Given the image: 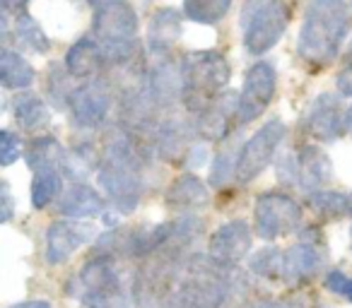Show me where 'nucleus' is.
Listing matches in <instances>:
<instances>
[{"label":"nucleus","instance_id":"44","mask_svg":"<svg viewBox=\"0 0 352 308\" xmlns=\"http://www.w3.org/2000/svg\"><path fill=\"white\" fill-rule=\"evenodd\" d=\"M87 3H92L94 8H102V5H109V3H113V0H87Z\"/></svg>","mask_w":352,"mask_h":308},{"label":"nucleus","instance_id":"43","mask_svg":"<svg viewBox=\"0 0 352 308\" xmlns=\"http://www.w3.org/2000/svg\"><path fill=\"white\" fill-rule=\"evenodd\" d=\"M345 135H352V104L345 108Z\"/></svg>","mask_w":352,"mask_h":308},{"label":"nucleus","instance_id":"24","mask_svg":"<svg viewBox=\"0 0 352 308\" xmlns=\"http://www.w3.org/2000/svg\"><path fill=\"white\" fill-rule=\"evenodd\" d=\"M65 157H68V152L63 150V145L54 135H36L25 150L27 167L34 174L46 171V169H60L63 171Z\"/></svg>","mask_w":352,"mask_h":308},{"label":"nucleus","instance_id":"8","mask_svg":"<svg viewBox=\"0 0 352 308\" xmlns=\"http://www.w3.org/2000/svg\"><path fill=\"white\" fill-rule=\"evenodd\" d=\"M287 135V126L280 118H270L268 123L258 128L249 140L241 145L239 162H236V181L251 183L268 169V164L278 154V147L283 145Z\"/></svg>","mask_w":352,"mask_h":308},{"label":"nucleus","instance_id":"4","mask_svg":"<svg viewBox=\"0 0 352 308\" xmlns=\"http://www.w3.org/2000/svg\"><path fill=\"white\" fill-rule=\"evenodd\" d=\"M138 29V12L128 0H113L109 5L97 8L92 15V36L102 44L111 68L142 58Z\"/></svg>","mask_w":352,"mask_h":308},{"label":"nucleus","instance_id":"14","mask_svg":"<svg viewBox=\"0 0 352 308\" xmlns=\"http://www.w3.org/2000/svg\"><path fill=\"white\" fill-rule=\"evenodd\" d=\"M196 135L206 142H222L232 135L234 123H239V92H222L203 111L191 116Z\"/></svg>","mask_w":352,"mask_h":308},{"label":"nucleus","instance_id":"35","mask_svg":"<svg viewBox=\"0 0 352 308\" xmlns=\"http://www.w3.org/2000/svg\"><path fill=\"white\" fill-rule=\"evenodd\" d=\"M275 176L283 186H299V152H283L275 159Z\"/></svg>","mask_w":352,"mask_h":308},{"label":"nucleus","instance_id":"10","mask_svg":"<svg viewBox=\"0 0 352 308\" xmlns=\"http://www.w3.org/2000/svg\"><path fill=\"white\" fill-rule=\"evenodd\" d=\"M113 106V87L107 78L85 80L70 94V116L73 123L82 130H97L107 123Z\"/></svg>","mask_w":352,"mask_h":308},{"label":"nucleus","instance_id":"20","mask_svg":"<svg viewBox=\"0 0 352 308\" xmlns=\"http://www.w3.org/2000/svg\"><path fill=\"white\" fill-rule=\"evenodd\" d=\"M56 210L60 217L68 220H87V217H104L107 200L97 188L87 183H73L63 191V196L56 202Z\"/></svg>","mask_w":352,"mask_h":308},{"label":"nucleus","instance_id":"22","mask_svg":"<svg viewBox=\"0 0 352 308\" xmlns=\"http://www.w3.org/2000/svg\"><path fill=\"white\" fill-rule=\"evenodd\" d=\"M333 181V162L318 145L299 147V188L304 193L323 191Z\"/></svg>","mask_w":352,"mask_h":308},{"label":"nucleus","instance_id":"7","mask_svg":"<svg viewBox=\"0 0 352 308\" xmlns=\"http://www.w3.org/2000/svg\"><path fill=\"white\" fill-rule=\"evenodd\" d=\"M304 210L289 193L265 191L256 198L254 231L263 241H275L302 229Z\"/></svg>","mask_w":352,"mask_h":308},{"label":"nucleus","instance_id":"18","mask_svg":"<svg viewBox=\"0 0 352 308\" xmlns=\"http://www.w3.org/2000/svg\"><path fill=\"white\" fill-rule=\"evenodd\" d=\"M80 296L85 294H104V296L116 298L121 294V279L116 272V258L107 253H97L92 260L82 265L78 274Z\"/></svg>","mask_w":352,"mask_h":308},{"label":"nucleus","instance_id":"15","mask_svg":"<svg viewBox=\"0 0 352 308\" xmlns=\"http://www.w3.org/2000/svg\"><path fill=\"white\" fill-rule=\"evenodd\" d=\"M97 236V226L85 220H63L54 222L46 231V260L49 265H63L78 248Z\"/></svg>","mask_w":352,"mask_h":308},{"label":"nucleus","instance_id":"37","mask_svg":"<svg viewBox=\"0 0 352 308\" xmlns=\"http://www.w3.org/2000/svg\"><path fill=\"white\" fill-rule=\"evenodd\" d=\"M323 284L331 294L336 296H342L352 303V277H347L342 270H328L326 277H323Z\"/></svg>","mask_w":352,"mask_h":308},{"label":"nucleus","instance_id":"6","mask_svg":"<svg viewBox=\"0 0 352 308\" xmlns=\"http://www.w3.org/2000/svg\"><path fill=\"white\" fill-rule=\"evenodd\" d=\"M292 8L285 0H249L241 10L244 46L251 56L261 58L280 44L289 27Z\"/></svg>","mask_w":352,"mask_h":308},{"label":"nucleus","instance_id":"25","mask_svg":"<svg viewBox=\"0 0 352 308\" xmlns=\"http://www.w3.org/2000/svg\"><path fill=\"white\" fill-rule=\"evenodd\" d=\"M36 80L34 68L30 65V60L15 49H3L0 51V84L6 89H27L32 87Z\"/></svg>","mask_w":352,"mask_h":308},{"label":"nucleus","instance_id":"45","mask_svg":"<svg viewBox=\"0 0 352 308\" xmlns=\"http://www.w3.org/2000/svg\"><path fill=\"white\" fill-rule=\"evenodd\" d=\"M347 63L352 65V41H350V49H347Z\"/></svg>","mask_w":352,"mask_h":308},{"label":"nucleus","instance_id":"41","mask_svg":"<svg viewBox=\"0 0 352 308\" xmlns=\"http://www.w3.org/2000/svg\"><path fill=\"white\" fill-rule=\"evenodd\" d=\"M27 3H30V0H0V5H3V12H17V15H20L22 10H25L27 8Z\"/></svg>","mask_w":352,"mask_h":308},{"label":"nucleus","instance_id":"11","mask_svg":"<svg viewBox=\"0 0 352 308\" xmlns=\"http://www.w3.org/2000/svg\"><path fill=\"white\" fill-rule=\"evenodd\" d=\"M278 92V73L268 60H258L246 70L244 84L239 92V126L256 121L265 113Z\"/></svg>","mask_w":352,"mask_h":308},{"label":"nucleus","instance_id":"40","mask_svg":"<svg viewBox=\"0 0 352 308\" xmlns=\"http://www.w3.org/2000/svg\"><path fill=\"white\" fill-rule=\"evenodd\" d=\"M336 87H338V94H340V97L352 99V65L350 63H347L345 68H342L340 73H338Z\"/></svg>","mask_w":352,"mask_h":308},{"label":"nucleus","instance_id":"1","mask_svg":"<svg viewBox=\"0 0 352 308\" xmlns=\"http://www.w3.org/2000/svg\"><path fill=\"white\" fill-rule=\"evenodd\" d=\"M249 282L236 265H225L212 255H193L182 265V277L169 294V308H249L244 296Z\"/></svg>","mask_w":352,"mask_h":308},{"label":"nucleus","instance_id":"9","mask_svg":"<svg viewBox=\"0 0 352 308\" xmlns=\"http://www.w3.org/2000/svg\"><path fill=\"white\" fill-rule=\"evenodd\" d=\"M328 250L323 244V234L316 226L302 229L299 239L289 248H285V268L283 282L289 287H302L311 282L323 268H326Z\"/></svg>","mask_w":352,"mask_h":308},{"label":"nucleus","instance_id":"33","mask_svg":"<svg viewBox=\"0 0 352 308\" xmlns=\"http://www.w3.org/2000/svg\"><path fill=\"white\" fill-rule=\"evenodd\" d=\"M70 78L73 75L65 70V65L60 68V65H51L49 68V80H46V94L51 97V102H54V106L58 108H65L70 104V94L75 92V87L70 84Z\"/></svg>","mask_w":352,"mask_h":308},{"label":"nucleus","instance_id":"13","mask_svg":"<svg viewBox=\"0 0 352 308\" xmlns=\"http://www.w3.org/2000/svg\"><path fill=\"white\" fill-rule=\"evenodd\" d=\"M147 89L157 113L169 111L179 102H184L182 63L176 65L169 54L152 56V63L147 65Z\"/></svg>","mask_w":352,"mask_h":308},{"label":"nucleus","instance_id":"16","mask_svg":"<svg viewBox=\"0 0 352 308\" xmlns=\"http://www.w3.org/2000/svg\"><path fill=\"white\" fill-rule=\"evenodd\" d=\"M251 246H254L251 224L244 220H232L212 231L208 241V255L225 265H236L251 253Z\"/></svg>","mask_w":352,"mask_h":308},{"label":"nucleus","instance_id":"32","mask_svg":"<svg viewBox=\"0 0 352 308\" xmlns=\"http://www.w3.org/2000/svg\"><path fill=\"white\" fill-rule=\"evenodd\" d=\"M15 39H17V44L34 51V54H46V51L51 49L49 36L44 34L39 22L32 15H27V12H20V15L15 17Z\"/></svg>","mask_w":352,"mask_h":308},{"label":"nucleus","instance_id":"30","mask_svg":"<svg viewBox=\"0 0 352 308\" xmlns=\"http://www.w3.org/2000/svg\"><path fill=\"white\" fill-rule=\"evenodd\" d=\"M307 202L316 215L328 217V220H336V217L350 215V198L340 191H331V188H323V191L309 193Z\"/></svg>","mask_w":352,"mask_h":308},{"label":"nucleus","instance_id":"27","mask_svg":"<svg viewBox=\"0 0 352 308\" xmlns=\"http://www.w3.org/2000/svg\"><path fill=\"white\" fill-rule=\"evenodd\" d=\"M60 196H63V174H60V169H46V171L34 174V181H32V207L34 210H46Z\"/></svg>","mask_w":352,"mask_h":308},{"label":"nucleus","instance_id":"2","mask_svg":"<svg viewBox=\"0 0 352 308\" xmlns=\"http://www.w3.org/2000/svg\"><path fill=\"white\" fill-rule=\"evenodd\" d=\"M97 181L118 215H131L145 193V147L133 132L118 128L107 137Z\"/></svg>","mask_w":352,"mask_h":308},{"label":"nucleus","instance_id":"19","mask_svg":"<svg viewBox=\"0 0 352 308\" xmlns=\"http://www.w3.org/2000/svg\"><path fill=\"white\" fill-rule=\"evenodd\" d=\"M63 65L75 80H92L102 78L104 68H109V60L102 44L94 36H82L68 49Z\"/></svg>","mask_w":352,"mask_h":308},{"label":"nucleus","instance_id":"31","mask_svg":"<svg viewBox=\"0 0 352 308\" xmlns=\"http://www.w3.org/2000/svg\"><path fill=\"white\" fill-rule=\"evenodd\" d=\"M283 268L285 250L275 248V246H265L249 255V272L261 279H283Z\"/></svg>","mask_w":352,"mask_h":308},{"label":"nucleus","instance_id":"17","mask_svg":"<svg viewBox=\"0 0 352 308\" xmlns=\"http://www.w3.org/2000/svg\"><path fill=\"white\" fill-rule=\"evenodd\" d=\"M196 135V128L193 121H184V118H166L160 121L150 130V147L152 154L166 159V162H174V159H182L188 150H191V137Z\"/></svg>","mask_w":352,"mask_h":308},{"label":"nucleus","instance_id":"42","mask_svg":"<svg viewBox=\"0 0 352 308\" xmlns=\"http://www.w3.org/2000/svg\"><path fill=\"white\" fill-rule=\"evenodd\" d=\"M10 308H51L49 301H22V303H15Z\"/></svg>","mask_w":352,"mask_h":308},{"label":"nucleus","instance_id":"26","mask_svg":"<svg viewBox=\"0 0 352 308\" xmlns=\"http://www.w3.org/2000/svg\"><path fill=\"white\" fill-rule=\"evenodd\" d=\"M12 113H15L17 126L27 132H36L51 123L49 106H46L44 99H39L36 94H20V97L15 99Z\"/></svg>","mask_w":352,"mask_h":308},{"label":"nucleus","instance_id":"39","mask_svg":"<svg viewBox=\"0 0 352 308\" xmlns=\"http://www.w3.org/2000/svg\"><path fill=\"white\" fill-rule=\"evenodd\" d=\"M184 159H186V164L193 169V171H196V169H201L203 164L208 162V145H206V142H193L191 150L186 152V157H184Z\"/></svg>","mask_w":352,"mask_h":308},{"label":"nucleus","instance_id":"36","mask_svg":"<svg viewBox=\"0 0 352 308\" xmlns=\"http://www.w3.org/2000/svg\"><path fill=\"white\" fill-rule=\"evenodd\" d=\"M22 157V137L10 130L0 132V164L10 167Z\"/></svg>","mask_w":352,"mask_h":308},{"label":"nucleus","instance_id":"12","mask_svg":"<svg viewBox=\"0 0 352 308\" xmlns=\"http://www.w3.org/2000/svg\"><path fill=\"white\" fill-rule=\"evenodd\" d=\"M302 130L318 142H336L345 135V106L340 97L331 92L318 94L304 111Z\"/></svg>","mask_w":352,"mask_h":308},{"label":"nucleus","instance_id":"28","mask_svg":"<svg viewBox=\"0 0 352 308\" xmlns=\"http://www.w3.org/2000/svg\"><path fill=\"white\" fill-rule=\"evenodd\" d=\"M99 159H102V154L94 150L92 142H78V145L68 152V157H65L63 171L68 174L70 178H75V183H85V178H87L89 174L97 171Z\"/></svg>","mask_w":352,"mask_h":308},{"label":"nucleus","instance_id":"29","mask_svg":"<svg viewBox=\"0 0 352 308\" xmlns=\"http://www.w3.org/2000/svg\"><path fill=\"white\" fill-rule=\"evenodd\" d=\"M232 10V0H184V15L196 25H220Z\"/></svg>","mask_w":352,"mask_h":308},{"label":"nucleus","instance_id":"5","mask_svg":"<svg viewBox=\"0 0 352 308\" xmlns=\"http://www.w3.org/2000/svg\"><path fill=\"white\" fill-rule=\"evenodd\" d=\"M184 75V106L191 116L208 106L227 89L232 65L220 51H191L182 58Z\"/></svg>","mask_w":352,"mask_h":308},{"label":"nucleus","instance_id":"21","mask_svg":"<svg viewBox=\"0 0 352 308\" xmlns=\"http://www.w3.org/2000/svg\"><path fill=\"white\" fill-rule=\"evenodd\" d=\"M184 29V17L176 8H157L147 25V49L152 56L169 54Z\"/></svg>","mask_w":352,"mask_h":308},{"label":"nucleus","instance_id":"3","mask_svg":"<svg viewBox=\"0 0 352 308\" xmlns=\"http://www.w3.org/2000/svg\"><path fill=\"white\" fill-rule=\"evenodd\" d=\"M352 27L347 0H311L297 36V54L311 68H326L340 56Z\"/></svg>","mask_w":352,"mask_h":308},{"label":"nucleus","instance_id":"46","mask_svg":"<svg viewBox=\"0 0 352 308\" xmlns=\"http://www.w3.org/2000/svg\"><path fill=\"white\" fill-rule=\"evenodd\" d=\"M347 198H350V217H352V193H350Z\"/></svg>","mask_w":352,"mask_h":308},{"label":"nucleus","instance_id":"38","mask_svg":"<svg viewBox=\"0 0 352 308\" xmlns=\"http://www.w3.org/2000/svg\"><path fill=\"white\" fill-rule=\"evenodd\" d=\"M12 215H15V198L10 193V186L3 181V186H0V222L8 224L12 220Z\"/></svg>","mask_w":352,"mask_h":308},{"label":"nucleus","instance_id":"34","mask_svg":"<svg viewBox=\"0 0 352 308\" xmlns=\"http://www.w3.org/2000/svg\"><path fill=\"white\" fill-rule=\"evenodd\" d=\"M241 150V147H239ZM239 150H227L215 154L210 167V186L212 188H225L232 178H236V162H239Z\"/></svg>","mask_w":352,"mask_h":308},{"label":"nucleus","instance_id":"23","mask_svg":"<svg viewBox=\"0 0 352 308\" xmlns=\"http://www.w3.org/2000/svg\"><path fill=\"white\" fill-rule=\"evenodd\" d=\"M164 200L169 210L191 215V212L201 210V207H206L210 202V191L196 174H184L176 181H171V186L166 188Z\"/></svg>","mask_w":352,"mask_h":308}]
</instances>
